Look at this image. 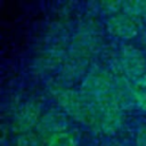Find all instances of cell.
<instances>
[{
  "mask_svg": "<svg viewBox=\"0 0 146 146\" xmlns=\"http://www.w3.org/2000/svg\"><path fill=\"white\" fill-rule=\"evenodd\" d=\"M42 103L40 99L34 98L26 102L22 105L13 120V130L15 133L23 135L31 132L32 129H35L40 119H41Z\"/></svg>",
  "mask_w": 146,
  "mask_h": 146,
  "instance_id": "cell-5",
  "label": "cell"
},
{
  "mask_svg": "<svg viewBox=\"0 0 146 146\" xmlns=\"http://www.w3.org/2000/svg\"><path fill=\"white\" fill-rule=\"evenodd\" d=\"M136 144L137 146H146V125L138 130L136 135Z\"/></svg>",
  "mask_w": 146,
  "mask_h": 146,
  "instance_id": "cell-12",
  "label": "cell"
},
{
  "mask_svg": "<svg viewBox=\"0 0 146 146\" xmlns=\"http://www.w3.org/2000/svg\"><path fill=\"white\" fill-rule=\"evenodd\" d=\"M67 125L68 122L64 112L52 108L41 116L35 130L39 137L46 141L49 137L54 136L55 133L66 131Z\"/></svg>",
  "mask_w": 146,
  "mask_h": 146,
  "instance_id": "cell-7",
  "label": "cell"
},
{
  "mask_svg": "<svg viewBox=\"0 0 146 146\" xmlns=\"http://www.w3.org/2000/svg\"><path fill=\"white\" fill-rule=\"evenodd\" d=\"M99 46V32L91 24L80 27L74 35L62 70L65 81L78 80L84 72Z\"/></svg>",
  "mask_w": 146,
  "mask_h": 146,
  "instance_id": "cell-2",
  "label": "cell"
},
{
  "mask_svg": "<svg viewBox=\"0 0 146 146\" xmlns=\"http://www.w3.org/2000/svg\"><path fill=\"white\" fill-rule=\"evenodd\" d=\"M16 146H44L43 140L35 132H26L19 135L16 140Z\"/></svg>",
  "mask_w": 146,
  "mask_h": 146,
  "instance_id": "cell-11",
  "label": "cell"
},
{
  "mask_svg": "<svg viewBox=\"0 0 146 146\" xmlns=\"http://www.w3.org/2000/svg\"><path fill=\"white\" fill-rule=\"evenodd\" d=\"M122 13L128 14L140 23H146V0H133V1H122Z\"/></svg>",
  "mask_w": 146,
  "mask_h": 146,
  "instance_id": "cell-9",
  "label": "cell"
},
{
  "mask_svg": "<svg viewBox=\"0 0 146 146\" xmlns=\"http://www.w3.org/2000/svg\"><path fill=\"white\" fill-rule=\"evenodd\" d=\"M115 68L125 78L127 81H130L146 72V58L135 46L124 44L117 57Z\"/></svg>",
  "mask_w": 146,
  "mask_h": 146,
  "instance_id": "cell-4",
  "label": "cell"
},
{
  "mask_svg": "<svg viewBox=\"0 0 146 146\" xmlns=\"http://www.w3.org/2000/svg\"><path fill=\"white\" fill-rule=\"evenodd\" d=\"M140 25L141 23L138 19L122 11L114 14L106 22L107 31L113 36L125 40L135 38L139 32Z\"/></svg>",
  "mask_w": 146,
  "mask_h": 146,
  "instance_id": "cell-6",
  "label": "cell"
},
{
  "mask_svg": "<svg viewBox=\"0 0 146 146\" xmlns=\"http://www.w3.org/2000/svg\"><path fill=\"white\" fill-rule=\"evenodd\" d=\"M44 146H78L74 136L66 131L55 133L44 141Z\"/></svg>",
  "mask_w": 146,
  "mask_h": 146,
  "instance_id": "cell-10",
  "label": "cell"
},
{
  "mask_svg": "<svg viewBox=\"0 0 146 146\" xmlns=\"http://www.w3.org/2000/svg\"><path fill=\"white\" fill-rule=\"evenodd\" d=\"M145 38H146V36H145Z\"/></svg>",
  "mask_w": 146,
  "mask_h": 146,
  "instance_id": "cell-13",
  "label": "cell"
},
{
  "mask_svg": "<svg viewBox=\"0 0 146 146\" xmlns=\"http://www.w3.org/2000/svg\"><path fill=\"white\" fill-rule=\"evenodd\" d=\"M50 92L64 113L75 121L95 129L97 121L95 107L80 90L56 83L50 87Z\"/></svg>",
  "mask_w": 146,
  "mask_h": 146,
  "instance_id": "cell-3",
  "label": "cell"
},
{
  "mask_svg": "<svg viewBox=\"0 0 146 146\" xmlns=\"http://www.w3.org/2000/svg\"><path fill=\"white\" fill-rule=\"evenodd\" d=\"M128 84L133 103L141 110L146 111V72L138 78L128 81Z\"/></svg>",
  "mask_w": 146,
  "mask_h": 146,
  "instance_id": "cell-8",
  "label": "cell"
},
{
  "mask_svg": "<svg viewBox=\"0 0 146 146\" xmlns=\"http://www.w3.org/2000/svg\"><path fill=\"white\" fill-rule=\"evenodd\" d=\"M80 91L94 105L96 111L95 130L114 133L123 120V94L114 72L94 67L82 80Z\"/></svg>",
  "mask_w": 146,
  "mask_h": 146,
  "instance_id": "cell-1",
  "label": "cell"
}]
</instances>
